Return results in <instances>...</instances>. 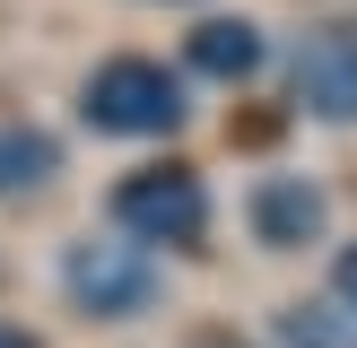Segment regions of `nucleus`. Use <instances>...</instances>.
<instances>
[{
    "label": "nucleus",
    "mask_w": 357,
    "mask_h": 348,
    "mask_svg": "<svg viewBox=\"0 0 357 348\" xmlns=\"http://www.w3.org/2000/svg\"><path fill=\"white\" fill-rule=\"evenodd\" d=\"M79 113L96 122V131H114V139H166L174 122H183V79H174L166 61H139V52H122V61L87 70Z\"/></svg>",
    "instance_id": "obj_1"
},
{
    "label": "nucleus",
    "mask_w": 357,
    "mask_h": 348,
    "mask_svg": "<svg viewBox=\"0 0 357 348\" xmlns=\"http://www.w3.org/2000/svg\"><path fill=\"white\" fill-rule=\"evenodd\" d=\"M114 226L131 244H201L209 235V183L192 166H139L114 183Z\"/></svg>",
    "instance_id": "obj_2"
},
{
    "label": "nucleus",
    "mask_w": 357,
    "mask_h": 348,
    "mask_svg": "<svg viewBox=\"0 0 357 348\" xmlns=\"http://www.w3.org/2000/svg\"><path fill=\"white\" fill-rule=\"evenodd\" d=\"M61 287H70L79 313L122 322V313H139L157 296V261H149V244H131V235H87V244H70Z\"/></svg>",
    "instance_id": "obj_3"
},
{
    "label": "nucleus",
    "mask_w": 357,
    "mask_h": 348,
    "mask_svg": "<svg viewBox=\"0 0 357 348\" xmlns=\"http://www.w3.org/2000/svg\"><path fill=\"white\" fill-rule=\"evenodd\" d=\"M296 104L323 122H357V17H331L296 44Z\"/></svg>",
    "instance_id": "obj_4"
},
{
    "label": "nucleus",
    "mask_w": 357,
    "mask_h": 348,
    "mask_svg": "<svg viewBox=\"0 0 357 348\" xmlns=\"http://www.w3.org/2000/svg\"><path fill=\"white\" fill-rule=\"evenodd\" d=\"M253 235L271 244V253H296L305 235H323V191H314L305 174H271V183L253 191Z\"/></svg>",
    "instance_id": "obj_5"
},
{
    "label": "nucleus",
    "mask_w": 357,
    "mask_h": 348,
    "mask_svg": "<svg viewBox=\"0 0 357 348\" xmlns=\"http://www.w3.org/2000/svg\"><path fill=\"white\" fill-rule=\"evenodd\" d=\"M192 70H201V79H253L261 70V26H244V17L192 26Z\"/></svg>",
    "instance_id": "obj_6"
},
{
    "label": "nucleus",
    "mask_w": 357,
    "mask_h": 348,
    "mask_svg": "<svg viewBox=\"0 0 357 348\" xmlns=\"http://www.w3.org/2000/svg\"><path fill=\"white\" fill-rule=\"evenodd\" d=\"M52 174H61V148H52L44 131H26V122H0V200L44 191Z\"/></svg>",
    "instance_id": "obj_7"
},
{
    "label": "nucleus",
    "mask_w": 357,
    "mask_h": 348,
    "mask_svg": "<svg viewBox=\"0 0 357 348\" xmlns=\"http://www.w3.org/2000/svg\"><path fill=\"white\" fill-rule=\"evenodd\" d=\"M279 340H288V348H357V322L340 331L331 305H288V313H279Z\"/></svg>",
    "instance_id": "obj_8"
},
{
    "label": "nucleus",
    "mask_w": 357,
    "mask_h": 348,
    "mask_svg": "<svg viewBox=\"0 0 357 348\" xmlns=\"http://www.w3.org/2000/svg\"><path fill=\"white\" fill-rule=\"evenodd\" d=\"M331 278H340V313H349V322H357V244H349V253H340V270H331Z\"/></svg>",
    "instance_id": "obj_9"
},
{
    "label": "nucleus",
    "mask_w": 357,
    "mask_h": 348,
    "mask_svg": "<svg viewBox=\"0 0 357 348\" xmlns=\"http://www.w3.org/2000/svg\"><path fill=\"white\" fill-rule=\"evenodd\" d=\"M0 348H35V331H17V322H0Z\"/></svg>",
    "instance_id": "obj_10"
},
{
    "label": "nucleus",
    "mask_w": 357,
    "mask_h": 348,
    "mask_svg": "<svg viewBox=\"0 0 357 348\" xmlns=\"http://www.w3.org/2000/svg\"><path fill=\"white\" fill-rule=\"evenodd\" d=\"M209 348H227V340H209Z\"/></svg>",
    "instance_id": "obj_11"
}]
</instances>
